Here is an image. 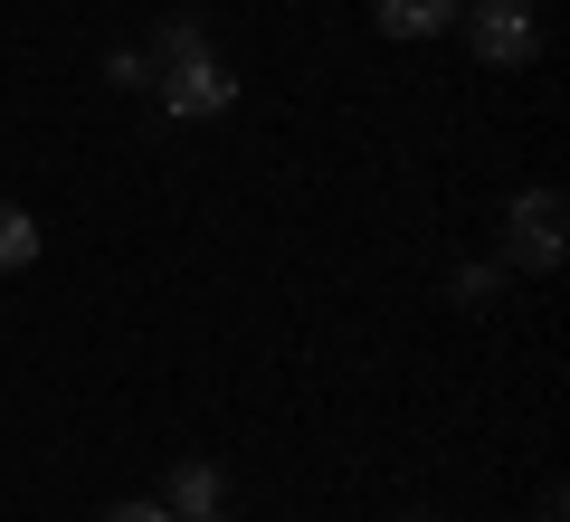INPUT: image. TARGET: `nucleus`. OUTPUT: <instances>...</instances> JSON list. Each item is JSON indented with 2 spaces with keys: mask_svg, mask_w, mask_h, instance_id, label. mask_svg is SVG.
Listing matches in <instances>:
<instances>
[{
  "mask_svg": "<svg viewBox=\"0 0 570 522\" xmlns=\"http://www.w3.org/2000/svg\"><path fill=\"white\" fill-rule=\"evenodd\" d=\"M171 522H209V513H219V503H228V475H219V465H209V456H181V465H171Z\"/></svg>",
  "mask_w": 570,
  "mask_h": 522,
  "instance_id": "nucleus-4",
  "label": "nucleus"
},
{
  "mask_svg": "<svg viewBox=\"0 0 570 522\" xmlns=\"http://www.w3.org/2000/svg\"><path fill=\"white\" fill-rule=\"evenodd\" d=\"M153 96H163L171 124H209V115H228V105H238V77H228L209 48H190V58H171L163 77H153Z\"/></svg>",
  "mask_w": 570,
  "mask_h": 522,
  "instance_id": "nucleus-2",
  "label": "nucleus"
},
{
  "mask_svg": "<svg viewBox=\"0 0 570 522\" xmlns=\"http://www.w3.org/2000/svg\"><path fill=\"white\" fill-rule=\"evenodd\" d=\"M20 266H39V219L20 200H0V276H20Z\"/></svg>",
  "mask_w": 570,
  "mask_h": 522,
  "instance_id": "nucleus-6",
  "label": "nucleus"
},
{
  "mask_svg": "<svg viewBox=\"0 0 570 522\" xmlns=\"http://www.w3.org/2000/svg\"><path fill=\"white\" fill-rule=\"evenodd\" d=\"M561 238H570V200H561V190H551V181L513 190V209H504V266L551 276V266H561Z\"/></svg>",
  "mask_w": 570,
  "mask_h": 522,
  "instance_id": "nucleus-1",
  "label": "nucleus"
},
{
  "mask_svg": "<svg viewBox=\"0 0 570 522\" xmlns=\"http://www.w3.org/2000/svg\"><path fill=\"white\" fill-rule=\"evenodd\" d=\"M190 48H209V39H200V29H190V20H163V29H153V48H142V58H153V77H163V67H171V58H190Z\"/></svg>",
  "mask_w": 570,
  "mask_h": 522,
  "instance_id": "nucleus-7",
  "label": "nucleus"
},
{
  "mask_svg": "<svg viewBox=\"0 0 570 522\" xmlns=\"http://www.w3.org/2000/svg\"><path fill=\"white\" fill-rule=\"evenodd\" d=\"M456 10H466V0H371V20H381L390 39H438V29H456Z\"/></svg>",
  "mask_w": 570,
  "mask_h": 522,
  "instance_id": "nucleus-5",
  "label": "nucleus"
},
{
  "mask_svg": "<svg viewBox=\"0 0 570 522\" xmlns=\"http://www.w3.org/2000/svg\"><path fill=\"white\" fill-rule=\"evenodd\" d=\"M494 295V266H456V304H485Z\"/></svg>",
  "mask_w": 570,
  "mask_h": 522,
  "instance_id": "nucleus-9",
  "label": "nucleus"
},
{
  "mask_svg": "<svg viewBox=\"0 0 570 522\" xmlns=\"http://www.w3.org/2000/svg\"><path fill=\"white\" fill-rule=\"evenodd\" d=\"M532 522H570V494H561V484H542V494H532Z\"/></svg>",
  "mask_w": 570,
  "mask_h": 522,
  "instance_id": "nucleus-11",
  "label": "nucleus"
},
{
  "mask_svg": "<svg viewBox=\"0 0 570 522\" xmlns=\"http://www.w3.org/2000/svg\"><path fill=\"white\" fill-rule=\"evenodd\" d=\"M105 522H171V503H153V494H134V503H115Z\"/></svg>",
  "mask_w": 570,
  "mask_h": 522,
  "instance_id": "nucleus-10",
  "label": "nucleus"
},
{
  "mask_svg": "<svg viewBox=\"0 0 570 522\" xmlns=\"http://www.w3.org/2000/svg\"><path fill=\"white\" fill-rule=\"evenodd\" d=\"M105 77H115V86H153V58H142V48H115V58H105Z\"/></svg>",
  "mask_w": 570,
  "mask_h": 522,
  "instance_id": "nucleus-8",
  "label": "nucleus"
},
{
  "mask_svg": "<svg viewBox=\"0 0 570 522\" xmlns=\"http://www.w3.org/2000/svg\"><path fill=\"white\" fill-rule=\"evenodd\" d=\"M456 20H466V48H475L485 67H532V48H542L532 0H466Z\"/></svg>",
  "mask_w": 570,
  "mask_h": 522,
  "instance_id": "nucleus-3",
  "label": "nucleus"
},
{
  "mask_svg": "<svg viewBox=\"0 0 570 522\" xmlns=\"http://www.w3.org/2000/svg\"><path fill=\"white\" fill-rule=\"evenodd\" d=\"M400 522H428V513H400Z\"/></svg>",
  "mask_w": 570,
  "mask_h": 522,
  "instance_id": "nucleus-12",
  "label": "nucleus"
},
{
  "mask_svg": "<svg viewBox=\"0 0 570 522\" xmlns=\"http://www.w3.org/2000/svg\"><path fill=\"white\" fill-rule=\"evenodd\" d=\"M209 522H228V513H209Z\"/></svg>",
  "mask_w": 570,
  "mask_h": 522,
  "instance_id": "nucleus-13",
  "label": "nucleus"
}]
</instances>
